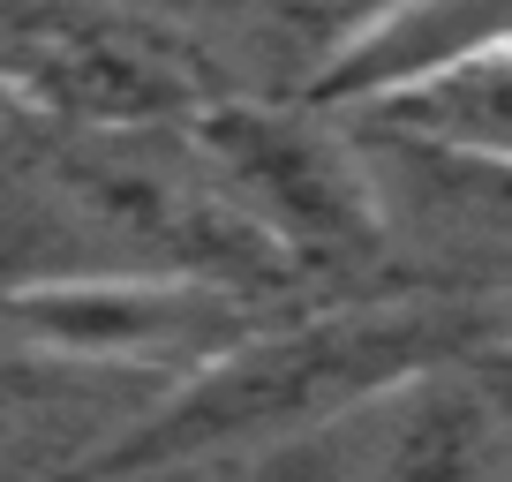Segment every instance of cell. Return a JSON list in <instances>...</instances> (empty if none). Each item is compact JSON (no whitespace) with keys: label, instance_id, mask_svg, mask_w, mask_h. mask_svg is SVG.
Here are the masks:
<instances>
[{"label":"cell","instance_id":"cell-1","mask_svg":"<svg viewBox=\"0 0 512 482\" xmlns=\"http://www.w3.org/2000/svg\"><path fill=\"white\" fill-rule=\"evenodd\" d=\"M497 339V302L467 294H347V302L279 309L256 332H241L219 362L166 385L128 422L113 452H98L106 475L181 460H234V452L279 445V437L324 430V422L369 407L377 392L407 385L430 362Z\"/></svg>","mask_w":512,"mask_h":482},{"label":"cell","instance_id":"cell-2","mask_svg":"<svg viewBox=\"0 0 512 482\" xmlns=\"http://www.w3.org/2000/svg\"><path fill=\"white\" fill-rule=\"evenodd\" d=\"M189 144L204 159L211 189L256 226V241L294 279H377L384 226L369 159L347 113L317 98H211L196 106Z\"/></svg>","mask_w":512,"mask_h":482},{"label":"cell","instance_id":"cell-3","mask_svg":"<svg viewBox=\"0 0 512 482\" xmlns=\"http://www.w3.org/2000/svg\"><path fill=\"white\" fill-rule=\"evenodd\" d=\"M287 302L189 272H46L0 287V324L76 377L159 400Z\"/></svg>","mask_w":512,"mask_h":482},{"label":"cell","instance_id":"cell-4","mask_svg":"<svg viewBox=\"0 0 512 482\" xmlns=\"http://www.w3.org/2000/svg\"><path fill=\"white\" fill-rule=\"evenodd\" d=\"M354 121V113H347ZM377 189L384 272L400 264L422 294L505 302L512 294V166L415 144L400 129L354 121Z\"/></svg>","mask_w":512,"mask_h":482},{"label":"cell","instance_id":"cell-5","mask_svg":"<svg viewBox=\"0 0 512 482\" xmlns=\"http://www.w3.org/2000/svg\"><path fill=\"white\" fill-rule=\"evenodd\" d=\"M497 46H512V0H377L324 46L309 98L332 113H369Z\"/></svg>","mask_w":512,"mask_h":482},{"label":"cell","instance_id":"cell-6","mask_svg":"<svg viewBox=\"0 0 512 482\" xmlns=\"http://www.w3.org/2000/svg\"><path fill=\"white\" fill-rule=\"evenodd\" d=\"M354 121H377V129H400V136H415V144L512 166V46L475 53V61L445 68V76L415 83V91L354 113Z\"/></svg>","mask_w":512,"mask_h":482},{"label":"cell","instance_id":"cell-7","mask_svg":"<svg viewBox=\"0 0 512 482\" xmlns=\"http://www.w3.org/2000/svg\"><path fill=\"white\" fill-rule=\"evenodd\" d=\"M38 121H46V113H38V106H23V98L8 91V83H0V174H8V166L23 159V144L38 136Z\"/></svg>","mask_w":512,"mask_h":482},{"label":"cell","instance_id":"cell-8","mask_svg":"<svg viewBox=\"0 0 512 482\" xmlns=\"http://www.w3.org/2000/svg\"><path fill=\"white\" fill-rule=\"evenodd\" d=\"M497 339H505V347H512V294H505V302H497Z\"/></svg>","mask_w":512,"mask_h":482}]
</instances>
